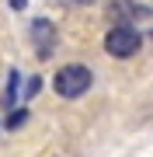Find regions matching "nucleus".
Returning a JSON list of instances; mask_svg holds the SVG:
<instances>
[{"mask_svg": "<svg viewBox=\"0 0 153 157\" xmlns=\"http://www.w3.org/2000/svg\"><path fill=\"white\" fill-rule=\"evenodd\" d=\"M94 73L84 67V63H66L63 70H56V77H52V87H56L59 98H80L87 87H91Z\"/></svg>", "mask_w": 153, "mask_h": 157, "instance_id": "nucleus-1", "label": "nucleus"}, {"mask_svg": "<svg viewBox=\"0 0 153 157\" xmlns=\"http://www.w3.org/2000/svg\"><path fill=\"white\" fill-rule=\"evenodd\" d=\"M139 45H143V35L132 28V25H115V28L104 35V52H108V56H115V59L136 56Z\"/></svg>", "mask_w": 153, "mask_h": 157, "instance_id": "nucleus-2", "label": "nucleus"}, {"mask_svg": "<svg viewBox=\"0 0 153 157\" xmlns=\"http://www.w3.org/2000/svg\"><path fill=\"white\" fill-rule=\"evenodd\" d=\"M31 39H35V52H38L42 59L56 52V42H59V35H56V28H52V21H46V17L31 21Z\"/></svg>", "mask_w": 153, "mask_h": 157, "instance_id": "nucleus-3", "label": "nucleus"}, {"mask_svg": "<svg viewBox=\"0 0 153 157\" xmlns=\"http://www.w3.org/2000/svg\"><path fill=\"white\" fill-rule=\"evenodd\" d=\"M38 91H42V77H31L28 84H24V91H21V98H35V94H38Z\"/></svg>", "mask_w": 153, "mask_h": 157, "instance_id": "nucleus-4", "label": "nucleus"}, {"mask_svg": "<svg viewBox=\"0 0 153 157\" xmlns=\"http://www.w3.org/2000/svg\"><path fill=\"white\" fill-rule=\"evenodd\" d=\"M24 119H28V112H24V108H17V112H11V115H7V129H17V126L24 122Z\"/></svg>", "mask_w": 153, "mask_h": 157, "instance_id": "nucleus-5", "label": "nucleus"}, {"mask_svg": "<svg viewBox=\"0 0 153 157\" xmlns=\"http://www.w3.org/2000/svg\"><path fill=\"white\" fill-rule=\"evenodd\" d=\"M11 4L17 7V11H21V7H24V4H28V0H11Z\"/></svg>", "mask_w": 153, "mask_h": 157, "instance_id": "nucleus-6", "label": "nucleus"}, {"mask_svg": "<svg viewBox=\"0 0 153 157\" xmlns=\"http://www.w3.org/2000/svg\"><path fill=\"white\" fill-rule=\"evenodd\" d=\"M73 4H94V0H73Z\"/></svg>", "mask_w": 153, "mask_h": 157, "instance_id": "nucleus-7", "label": "nucleus"}]
</instances>
